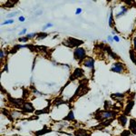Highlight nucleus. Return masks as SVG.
<instances>
[{"label": "nucleus", "instance_id": "6e6552de", "mask_svg": "<svg viewBox=\"0 0 136 136\" xmlns=\"http://www.w3.org/2000/svg\"><path fill=\"white\" fill-rule=\"evenodd\" d=\"M69 42H70V45H71V47H79V45H81L83 44L82 40H78V39H75L74 37H69L68 38Z\"/></svg>", "mask_w": 136, "mask_h": 136}, {"label": "nucleus", "instance_id": "c85d7f7f", "mask_svg": "<svg viewBox=\"0 0 136 136\" xmlns=\"http://www.w3.org/2000/svg\"><path fill=\"white\" fill-rule=\"evenodd\" d=\"M133 50L136 52V36L133 37Z\"/></svg>", "mask_w": 136, "mask_h": 136}, {"label": "nucleus", "instance_id": "72a5a7b5", "mask_svg": "<svg viewBox=\"0 0 136 136\" xmlns=\"http://www.w3.org/2000/svg\"><path fill=\"white\" fill-rule=\"evenodd\" d=\"M18 20H19V22H25V16H23V15H21V16H19V18H18Z\"/></svg>", "mask_w": 136, "mask_h": 136}, {"label": "nucleus", "instance_id": "f257e3e1", "mask_svg": "<svg viewBox=\"0 0 136 136\" xmlns=\"http://www.w3.org/2000/svg\"><path fill=\"white\" fill-rule=\"evenodd\" d=\"M117 113H118V112L114 111V110H98L95 113L94 118L96 119L98 122H101L104 120H107V119L115 118Z\"/></svg>", "mask_w": 136, "mask_h": 136}, {"label": "nucleus", "instance_id": "7ed1b4c3", "mask_svg": "<svg viewBox=\"0 0 136 136\" xmlns=\"http://www.w3.org/2000/svg\"><path fill=\"white\" fill-rule=\"evenodd\" d=\"M111 71L113 73H117V74H122L125 71V66L121 62H115L114 64H113V65H112Z\"/></svg>", "mask_w": 136, "mask_h": 136}, {"label": "nucleus", "instance_id": "a211bd4d", "mask_svg": "<svg viewBox=\"0 0 136 136\" xmlns=\"http://www.w3.org/2000/svg\"><path fill=\"white\" fill-rule=\"evenodd\" d=\"M49 113V106L45 107L44 110H40V111H36V114L39 115L40 113Z\"/></svg>", "mask_w": 136, "mask_h": 136}, {"label": "nucleus", "instance_id": "423d86ee", "mask_svg": "<svg viewBox=\"0 0 136 136\" xmlns=\"http://www.w3.org/2000/svg\"><path fill=\"white\" fill-rule=\"evenodd\" d=\"M133 106H134V101H133V100L129 101V102H128V104H126L125 108H124V111H123V114L126 115V116L130 115V113H131V111L133 110Z\"/></svg>", "mask_w": 136, "mask_h": 136}, {"label": "nucleus", "instance_id": "c756f323", "mask_svg": "<svg viewBox=\"0 0 136 136\" xmlns=\"http://www.w3.org/2000/svg\"><path fill=\"white\" fill-rule=\"evenodd\" d=\"M17 14H18V12H15V13H13V14H8L7 16V17H14V16H15Z\"/></svg>", "mask_w": 136, "mask_h": 136}, {"label": "nucleus", "instance_id": "ddd939ff", "mask_svg": "<svg viewBox=\"0 0 136 136\" xmlns=\"http://www.w3.org/2000/svg\"><path fill=\"white\" fill-rule=\"evenodd\" d=\"M129 54H130V58H131L132 62L136 65V52L133 50V49H131V50L129 51Z\"/></svg>", "mask_w": 136, "mask_h": 136}, {"label": "nucleus", "instance_id": "0eeeda50", "mask_svg": "<svg viewBox=\"0 0 136 136\" xmlns=\"http://www.w3.org/2000/svg\"><path fill=\"white\" fill-rule=\"evenodd\" d=\"M22 109L25 113H33L35 111V107L33 106V104L31 103H27V102H25L23 106H22Z\"/></svg>", "mask_w": 136, "mask_h": 136}, {"label": "nucleus", "instance_id": "2eb2a0df", "mask_svg": "<svg viewBox=\"0 0 136 136\" xmlns=\"http://www.w3.org/2000/svg\"><path fill=\"white\" fill-rule=\"evenodd\" d=\"M64 120H65V121H67V122L74 121V120H75V114H74L73 111L69 112V113H68V114H67V116H66V117H65V118H64Z\"/></svg>", "mask_w": 136, "mask_h": 136}, {"label": "nucleus", "instance_id": "1a4fd4ad", "mask_svg": "<svg viewBox=\"0 0 136 136\" xmlns=\"http://www.w3.org/2000/svg\"><path fill=\"white\" fill-rule=\"evenodd\" d=\"M91 132L85 129H78L75 132V136H91Z\"/></svg>", "mask_w": 136, "mask_h": 136}, {"label": "nucleus", "instance_id": "7c9ffc66", "mask_svg": "<svg viewBox=\"0 0 136 136\" xmlns=\"http://www.w3.org/2000/svg\"><path fill=\"white\" fill-rule=\"evenodd\" d=\"M113 41H115V42H117V43H118V42H120V38H119V36H117V35H115V36H113Z\"/></svg>", "mask_w": 136, "mask_h": 136}, {"label": "nucleus", "instance_id": "dca6fc26", "mask_svg": "<svg viewBox=\"0 0 136 136\" xmlns=\"http://www.w3.org/2000/svg\"><path fill=\"white\" fill-rule=\"evenodd\" d=\"M10 113H11V116L13 117L14 119H17V118H19V117H21L22 116V114H24L23 113H20L19 111H12V112H10Z\"/></svg>", "mask_w": 136, "mask_h": 136}, {"label": "nucleus", "instance_id": "4468645a", "mask_svg": "<svg viewBox=\"0 0 136 136\" xmlns=\"http://www.w3.org/2000/svg\"><path fill=\"white\" fill-rule=\"evenodd\" d=\"M125 96V94L124 93H113L111 95L112 98H115L116 101H120V99H122V98H124Z\"/></svg>", "mask_w": 136, "mask_h": 136}, {"label": "nucleus", "instance_id": "473e14b6", "mask_svg": "<svg viewBox=\"0 0 136 136\" xmlns=\"http://www.w3.org/2000/svg\"><path fill=\"white\" fill-rule=\"evenodd\" d=\"M81 12H82V8H77V9L75 10V15H80Z\"/></svg>", "mask_w": 136, "mask_h": 136}, {"label": "nucleus", "instance_id": "aec40b11", "mask_svg": "<svg viewBox=\"0 0 136 136\" xmlns=\"http://www.w3.org/2000/svg\"><path fill=\"white\" fill-rule=\"evenodd\" d=\"M67 104V103L65 102V101L61 100V99H55V101L54 102V104L56 105V106H59L60 104Z\"/></svg>", "mask_w": 136, "mask_h": 136}, {"label": "nucleus", "instance_id": "c9c22d12", "mask_svg": "<svg viewBox=\"0 0 136 136\" xmlns=\"http://www.w3.org/2000/svg\"><path fill=\"white\" fill-rule=\"evenodd\" d=\"M3 71L8 72V65H7V64H6V65H4V70H3Z\"/></svg>", "mask_w": 136, "mask_h": 136}, {"label": "nucleus", "instance_id": "cd10ccee", "mask_svg": "<svg viewBox=\"0 0 136 136\" xmlns=\"http://www.w3.org/2000/svg\"><path fill=\"white\" fill-rule=\"evenodd\" d=\"M14 23V20L13 19H8V20H6L4 22L2 25H10V24H13Z\"/></svg>", "mask_w": 136, "mask_h": 136}, {"label": "nucleus", "instance_id": "412c9836", "mask_svg": "<svg viewBox=\"0 0 136 136\" xmlns=\"http://www.w3.org/2000/svg\"><path fill=\"white\" fill-rule=\"evenodd\" d=\"M111 108H112V102L106 101L104 103V110H110Z\"/></svg>", "mask_w": 136, "mask_h": 136}, {"label": "nucleus", "instance_id": "f8f14e48", "mask_svg": "<svg viewBox=\"0 0 136 136\" xmlns=\"http://www.w3.org/2000/svg\"><path fill=\"white\" fill-rule=\"evenodd\" d=\"M127 11H128V7H125V6H121V11L115 15V18L118 19V18H120L121 16H123V15L127 13Z\"/></svg>", "mask_w": 136, "mask_h": 136}, {"label": "nucleus", "instance_id": "bb28decb", "mask_svg": "<svg viewBox=\"0 0 136 136\" xmlns=\"http://www.w3.org/2000/svg\"><path fill=\"white\" fill-rule=\"evenodd\" d=\"M52 26H53V24H52V23H47L46 25H45L43 26V31L46 30V29L49 28V27H52Z\"/></svg>", "mask_w": 136, "mask_h": 136}, {"label": "nucleus", "instance_id": "f704fd0d", "mask_svg": "<svg viewBox=\"0 0 136 136\" xmlns=\"http://www.w3.org/2000/svg\"><path fill=\"white\" fill-rule=\"evenodd\" d=\"M26 31H27V29H26V28H24V29H23V30L21 31V32L19 33V35H21V36H22V35H25V33H26Z\"/></svg>", "mask_w": 136, "mask_h": 136}, {"label": "nucleus", "instance_id": "a878e982", "mask_svg": "<svg viewBox=\"0 0 136 136\" xmlns=\"http://www.w3.org/2000/svg\"><path fill=\"white\" fill-rule=\"evenodd\" d=\"M18 41L19 42H22V43H26L28 41V38L26 36H24V37H19L18 38Z\"/></svg>", "mask_w": 136, "mask_h": 136}, {"label": "nucleus", "instance_id": "9d476101", "mask_svg": "<svg viewBox=\"0 0 136 136\" xmlns=\"http://www.w3.org/2000/svg\"><path fill=\"white\" fill-rule=\"evenodd\" d=\"M117 120H118L120 125H122V127H125V125L127 124V122H128V118H127V116L124 114L119 115Z\"/></svg>", "mask_w": 136, "mask_h": 136}, {"label": "nucleus", "instance_id": "39448f33", "mask_svg": "<svg viewBox=\"0 0 136 136\" xmlns=\"http://www.w3.org/2000/svg\"><path fill=\"white\" fill-rule=\"evenodd\" d=\"M82 65L84 67L90 68V69H93L94 67V59L91 56H87V57L82 62Z\"/></svg>", "mask_w": 136, "mask_h": 136}, {"label": "nucleus", "instance_id": "f3484780", "mask_svg": "<svg viewBox=\"0 0 136 136\" xmlns=\"http://www.w3.org/2000/svg\"><path fill=\"white\" fill-rule=\"evenodd\" d=\"M113 8H112V11L110 13V16H109V26L110 27H113Z\"/></svg>", "mask_w": 136, "mask_h": 136}, {"label": "nucleus", "instance_id": "6ab92c4d", "mask_svg": "<svg viewBox=\"0 0 136 136\" xmlns=\"http://www.w3.org/2000/svg\"><path fill=\"white\" fill-rule=\"evenodd\" d=\"M47 36H48V34H46V33L45 32H41L37 34V38L38 39H44V38L47 37Z\"/></svg>", "mask_w": 136, "mask_h": 136}, {"label": "nucleus", "instance_id": "9b49d317", "mask_svg": "<svg viewBox=\"0 0 136 136\" xmlns=\"http://www.w3.org/2000/svg\"><path fill=\"white\" fill-rule=\"evenodd\" d=\"M129 130L131 133L133 134H136V120L135 119H131L129 122Z\"/></svg>", "mask_w": 136, "mask_h": 136}, {"label": "nucleus", "instance_id": "e433bc0d", "mask_svg": "<svg viewBox=\"0 0 136 136\" xmlns=\"http://www.w3.org/2000/svg\"><path fill=\"white\" fill-rule=\"evenodd\" d=\"M107 40H108V42H113V37L111 36H109L107 37Z\"/></svg>", "mask_w": 136, "mask_h": 136}, {"label": "nucleus", "instance_id": "4be33fe9", "mask_svg": "<svg viewBox=\"0 0 136 136\" xmlns=\"http://www.w3.org/2000/svg\"><path fill=\"white\" fill-rule=\"evenodd\" d=\"M51 130L49 129H46V130H41V131H39V132H36L35 134H36V136H40L41 134H45V133H48V132H50Z\"/></svg>", "mask_w": 136, "mask_h": 136}, {"label": "nucleus", "instance_id": "b1692460", "mask_svg": "<svg viewBox=\"0 0 136 136\" xmlns=\"http://www.w3.org/2000/svg\"><path fill=\"white\" fill-rule=\"evenodd\" d=\"M25 36H26L28 39H32V38H35L36 36H37V34H36V33H31V34H27Z\"/></svg>", "mask_w": 136, "mask_h": 136}, {"label": "nucleus", "instance_id": "2f4dec72", "mask_svg": "<svg viewBox=\"0 0 136 136\" xmlns=\"http://www.w3.org/2000/svg\"><path fill=\"white\" fill-rule=\"evenodd\" d=\"M5 56H6V55H5V54H4V50L3 49H1V51H0V57H1V60H3Z\"/></svg>", "mask_w": 136, "mask_h": 136}, {"label": "nucleus", "instance_id": "f03ea898", "mask_svg": "<svg viewBox=\"0 0 136 136\" xmlns=\"http://www.w3.org/2000/svg\"><path fill=\"white\" fill-rule=\"evenodd\" d=\"M74 57L76 61H78L80 64H82V62L86 58V51L83 47H75L74 50Z\"/></svg>", "mask_w": 136, "mask_h": 136}, {"label": "nucleus", "instance_id": "5701e85b", "mask_svg": "<svg viewBox=\"0 0 136 136\" xmlns=\"http://www.w3.org/2000/svg\"><path fill=\"white\" fill-rule=\"evenodd\" d=\"M16 2L17 1H14V2L13 1H7L5 6H6V7H14V4L16 3Z\"/></svg>", "mask_w": 136, "mask_h": 136}, {"label": "nucleus", "instance_id": "393cba45", "mask_svg": "<svg viewBox=\"0 0 136 136\" xmlns=\"http://www.w3.org/2000/svg\"><path fill=\"white\" fill-rule=\"evenodd\" d=\"M131 135V131L130 130H124L122 133L121 136H130Z\"/></svg>", "mask_w": 136, "mask_h": 136}, {"label": "nucleus", "instance_id": "20e7f679", "mask_svg": "<svg viewBox=\"0 0 136 136\" xmlns=\"http://www.w3.org/2000/svg\"><path fill=\"white\" fill-rule=\"evenodd\" d=\"M83 75H84V71L83 70L82 68H75L74 73L70 76V81H74L75 79L81 78Z\"/></svg>", "mask_w": 136, "mask_h": 136}]
</instances>
